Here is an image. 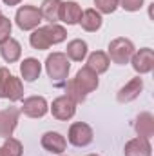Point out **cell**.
<instances>
[{
    "mask_svg": "<svg viewBox=\"0 0 154 156\" xmlns=\"http://www.w3.org/2000/svg\"><path fill=\"white\" fill-rule=\"evenodd\" d=\"M45 69H47L49 78L53 82H56V85H62L65 82L67 75H69V69H71L67 55H64V53H53V55H49L47 60H45Z\"/></svg>",
    "mask_w": 154,
    "mask_h": 156,
    "instance_id": "cell-1",
    "label": "cell"
},
{
    "mask_svg": "<svg viewBox=\"0 0 154 156\" xmlns=\"http://www.w3.org/2000/svg\"><path fill=\"white\" fill-rule=\"evenodd\" d=\"M0 98H7L11 102L24 98V85L16 76H13L5 67H0Z\"/></svg>",
    "mask_w": 154,
    "mask_h": 156,
    "instance_id": "cell-2",
    "label": "cell"
},
{
    "mask_svg": "<svg viewBox=\"0 0 154 156\" xmlns=\"http://www.w3.org/2000/svg\"><path fill=\"white\" fill-rule=\"evenodd\" d=\"M134 55V45L127 38H116L109 44V56L114 64H127Z\"/></svg>",
    "mask_w": 154,
    "mask_h": 156,
    "instance_id": "cell-3",
    "label": "cell"
},
{
    "mask_svg": "<svg viewBox=\"0 0 154 156\" xmlns=\"http://www.w3.org/2000/svg\"><path fill=\"white\" fill-rule=\"evenodd\" d=\"M16 26L22 29V31H29V29H35L38 27V24L42 22V15H40L38 7H33V5H24L16 11Z\"/></svg>",
    "mask_w": 154,
    "mask_h": 156,
    "instance_id": "cell-4",
    "label": "cell"
},
{
    "mask_svg": "<svg viewBox=\"0 0 154 156\" xmlns=\"http://www.w3.org/2000/svg\"><path fill=\"white\" fill-rule=\"evenodd\" d=\"M69 142L75 147H85L93 142V129L83 123V122H76L69 127Z\"/></svg>",
    "mask_w": 154,
    "mask_h": 156,
    "instance_id": "cell-5",
    "label": "cell"
},
{
    "mask_svg": "<svg viewBox=\"0 0 154 156\" xmlns=\"http://www.w3.org/2000/svg\"><path fill=\"white\" fill-rule=\"evenodd\" d=\"M18 116H20V109L16 107H7L0 111V136L2 138L13 136L16 123H18Z\"/></svg>",
    "mask_w": 154,
    "mask_h": 156,
    "instance_id": "cell-6",
    "label": "cell"
},
{
    "mask_svg": "<svg viewBox=\"0 0 154 156\" xmlns=\"http://www.w3.org/2000/svg\"><path fill=\"white\" fill-rule=\"evenodd\" d=\"M131 60H132L134 71L140 73V75L151 73L152 67H154V53H152V49H149V47H143L138 53H134Z\"/></svg>",
    "mask_w": 154,
    "mask_h": 156,
    "instance_id": "cell-7",
    "label": "cell"
},
{
    "mask_svg": "<svg viewBox=\"0 0 154 156\" xmlns=\"http://www.w3.org/2000/svg\"><path fill=\"white\" fill-rule=\"evenodd\" d=\"M51 113L56 120H69L75 116L76 113V104L69 98V96H60L53 102L51 105Z\"/></svg>",
    "mask_w": 154,
    "mask_h": 156,
    "instance_id": "cell-8",
    "label": "cell"
},
{
    "mask_svg": "<svg viewBox=\"0 0 154 156\" xmlns=\"http://www.w3.org/2000/svg\"><path fill=\"white\" fill-rule=\"evenodd\" d=\"M22 113L29 118H42L47 113V102L42 96H31L24 100L22 105Z\"/></svg>",
    "mask_w": 154,
    "mask_h": 156,
    "instance_id": "cell-9",
    "label": "cell"
},
{
    "mask_svg": "<svg viewBox=\"0 0 154 156\" xmlns=\"http://www.w3.org/2000/svg\"><path fill=\"white\" fill-rule=\"evenodd\" d=\"M142 89H143V80L140 76L132 78L129 83H125L120 91H118V102H121V104H127V102H132V100H136L138 96H140V93H142Z\"/></svg>",
    "mask_w": 154,
    "mask_h": 156,
    "instance_id": "cell-10",
    "label": "cell"
},
{
    "mask_svg": "<svg viewBox=\"0 0 154 156\" xmlns=\"http://www.w3.org/2000/svg\"><path fill=\"white\" fill-rule=\"evenodd\" d=\"M75 82L85 94H89V93H93L98 87V75L93 73L89 67H82L76 73V76H75Z\"/></svg>",
    "mask_w": 154,
    "mask_h": 156,
    "instance_id": "cell-11",
    "label": "cell"
},
{
    "mask_svg": "<svg viewBox=\"0 0 154 156\" xmlns=\"http://www.w3.org/2000/svg\"><path fill=\"white\" fill-rule=\"evenodd\" d=\"M65 145H67V142H65V138H64L60 133L49 131V133H45V134L42 136V147H44L45 151H49V153L62 154V153L65 151Z\"/></svg>",
    "mask_w": 154,
    "mask_h": 156,
    "instance_id": "cell-12",
    "label": "cell"
},
{
    "mask_svg": "<svg viewBox=\"0 0 154 156\" xmlns=\"http://www.w3.org/2000/svg\"><path fill=\"white\" fill-rule=\"evenodd\" d=\"M125 156H151L152 154V147L149 144V140L145 138H134L131 142L125 144V149H123Z\"/></svg>",
    "mask_w": 154,
    "mask_h": 156,
    "instance_id": "cell-13",
    "label": "cell"
},
{
    "mask_svg": "<svg viewBox=\"0 0 154 156\" xmlns=\"http://www.w3.org/2000/svg\"><path fill=\"white\" fill-rule=\"evenodd\" d=\"M82 18V7L78 5L76 2H62L60 5V20L73 26V24H78Z\"/></svg>",
    "mask_w": 154,
    "mask_h": 156,
    "instance_id": "cell-14",
    "label": "cell"
},
{
    "mask_svg": "<svg viewBox=\"0 0 154 156\" xmlns=\"http://www.w3.org/2000/svg\"><path fill=\"white\" fill-rule=\"evenodd\" d=\"M134 127H136V133L140 134V138H145V140L152 138L154 136V118H152V115H151V113H142L140 116L136 118Z\"/></svg>",
    "mask_w": 154,
    "mask_h": 156,
    "instance_id": "cell-15",
    "label": "cell"
},
{
    "mask_svg": "<svg viewBox=\"0 0 154 156\" xmlns=\"http://www.w3.org/2000/svg\"><path fill=\"white\" fill-rule=\"evenodd\" d=\"M0 55H2V58H4L5 62L13 64V62H16V60L20 58L22 47H20V44L15 38H7L4 44H0Z\"/></svg>",
    "mask_w": 154,
    "mask_h": 156,
    "instance_id": "cell-16",
    "label": "cell"
},
{
    "mask_svg": "<svg viewBox=\"0 0 154 156\" xmlns=\"http://www.w3.org/2000/svg\"><path fill=\"white\" fill-rule=\"evenodd\" d=\"M60 5L62 0H44L40 7L42 18H45L49 24H56V20H60Z\"/></svg>",
    "mask_w": 154,
    "mask_h": 156,
    "instance_id": "cell-17",
    "label": "cell"
},
{
    "mask_svg": "<svg viewBox=\"0 0 154 156\" xmlns=\"http://www.w3.org/2000/svg\"><path fill=\"white\" fill-rule=\"evenodd\" d=\"M109 56L105 55V53H102V51H94L89 58H87V66L85 67H89L93 73H96V75H100V73H105L107 69H109Z\"/></svg>",
    "mask_w": 154,
    "mask_h": 156,
    "instance_id": "cell-18",
    "label": "cell"
},
{
    "mask_svg": "<svg viewBox=\"0 0 154 156\" xmlns=\"http://www.w3.org/2000/svg\"><path fill=\"white\" fill-rule=\"evenodd\" d=\"M78 24H82V27L85 31L93 33V31H98L102 27V16L96 9H87V11L82 13V18H80Z\"/></svg>",
    "mask_w": 154,
    "mask_h": 156,
    "instance_id": "cell-19",
    "label": "cell"
},
{
    "mask_svg": "<svg viewBox=\"0 0 154 156\" xmlns=\"http://www.w3.org/2000/svg\"><path fill=\"white\" fill-rule=\"evenodd\" d=\"M40 71H42V66L37 58H26L20 66V73L26 82H35L40 76Z\"/></svg>",
    "mask_w": 154,
    "mask_h": 156,
    "instance_id": "cell-20",
    "label": "cell"
},
{
    "mask_svg": "<svg viewBox=\"0 0 154 156\" xmlns=\"http://www.w3.org/2000/svg\"><path fill=\"white\" fill-rule=\"evenodd\" d=\"M87 55V44L83 40H71L67 44V56L75 62H82Z\"/></svg>",
    "mask_w": 154,
    "mask_h": 156,
    "instance_id": "cell-21",
    "label": "cell"
},
{
    "mask_svg": "<svg viewBox=\"0 0 154 156\" xmlns=\"http://www.w3.org/2000/svg\"><path fill=\"white\" fill-rule=\"evenodd\" d=\"M44 29H45V35H47V38L51 42V45L64 42L65 37H67V31H65L62 26H58V24H49V26H45Z\"/></svg>",
    "mask_w": 154,
    "mask_h": 156,
    "instance_id": "cell-22",
    "label": "cell"
},
{
    "mask_svg": "<svg viewBox=\"0 0 154 156\" xmlns=\"http://www.w3.org/2000/svg\"><path fill=\"white\" fill-rule=\"evenodd\" d=\"M22 144L18 142V140H15V138H5V142H4V145L0 147V154L2 156H22Z\"/></svg>",
    "mask_w": 154,
    "mask_h": 156,
    "instance_id": "cell-23",
    "label": "cell"
},
{
    "mask_svg": "<svg viewBox=\"0 0 154 156\" xmlns=\"http://www.w3.org/2000/svg\"><path fill=\"white\" fill-rule=\"evenodd\" d=\"M29 44L33 45V49H38V51H44V49H47V47L51 45V42L47 38L44 27H38V29L29 37Z\"/></svg>",
    "mask_w": 154,
    "mask_h": 156,
    "instance_id": "cell-24",
    "label": "cell"
},
{
    "mask_svg": "<svg viewBox=\"0 0 154 156\" xmlns=\"http://www.w3.org/2000/svg\"><path fill=\"white\" fill-rule=\"evenodd\" d=\"M65 96H69L75 104H82V102H85V98H87V94H85V93L76 85L75 78L67 83V94H65Z\"/></svg>",
    "mask_w": 154,
    "mask_h": 156,
    "instance_id": "cell-25",
    "label": "cell"
},
{
    "mask_svg": "<svg viewBox=\"0 0 154 156\" xmlns=\"http://www.w3.org/2000/svg\"><path fill=\"white\" fill-rule=\"evenodd\" d=\"M94 5L100 13H105V15H111L114 13L116 7H118V0H94Z\"/></svg>",
    "mask_w": 154,
    "mask_h": 156,
    "instance_id": "cell-26",
    "label": "cell"
},
{
    "mask_svg": "<svg viewBox=\"0 0 154 156\" xmlns=\"http://www.w3.org/2000/svg\"><path fill=\"white\" fill-rule=\"evenodd\" d=\"M9 35H11V20L2 16L0 18V44H4L7 38H11Z\"/></svg>",
    "mask_w": 154,
    "mask_h": 156,
    "instance_id": "cell-27",
    "label": "cell"
},
{
    "mask_svg": "<svg viewBox=\"0 0 154 156\" xmlns=\"http://www.w3.org/2000/svg\"><path fill=\"white\" fill-rule=\"evenodd\" d=\"M142 4L143 0H118V5H121L125 11H138Z\"/></svg>",
    "mask_w": 154,
    "mask_h": 156,
    "instance_id": "cell-28",
    "label": "cell"
},
{
    "mask_svg": "<svg viewBox=\"0 0 154 156\" xmlns=\"http://www.w3.org/2000/svg\"><path fill=\"white\" fill-rule=\"evenodd\" d=\"M4 2H5L7 5H16V4H20L22 0H4Z\"/></svg>",
    "mask_w": 154,
    "mask_h": 156,
    "instance_id": "cell-29",
    "label": "cell"
},
{
    "mask_svg": "<svg viewBox=\"0 0 154 156\" xmlns=\"http://www.w3.org/2000/svg\"><path fill=\"white\" fill-rule=\"evenodd\" d=\"M0 18H2V11H0Z\"/></svg>",
    "mask_w": 154,
    "mask_h": 156,
    "instance_id": "cell-30",
    "label": "cell"
},
{
    "mask_svg": "<svg viewBox=\"0 0 154 156\" xmlns=\"http://www.w3.org/2000/svg\"><path fill=\"white\" fill-rule=\"evenodd\" d=\"M89 156H96V154H89Z\"/></svg>",
    "mask_w": 154,
    "mask_h": 156,
    "instance_id": "cell-31",
    "label": "cell"
},
{
    "mask_svg": "<svg viewBox=\"0 0 154 156\" xmlns=\"http://www.w3.org/2000/svg\"><path fill=\"white\" fill-rule=\"evenodd\" d=\"M0 156H2V154H0Z\"/></svg>",
    "mask_w": 154,
    "mask_h": 156,
    "instance_id": "cell-32",
    "label": "cell"
}]
</instances>
